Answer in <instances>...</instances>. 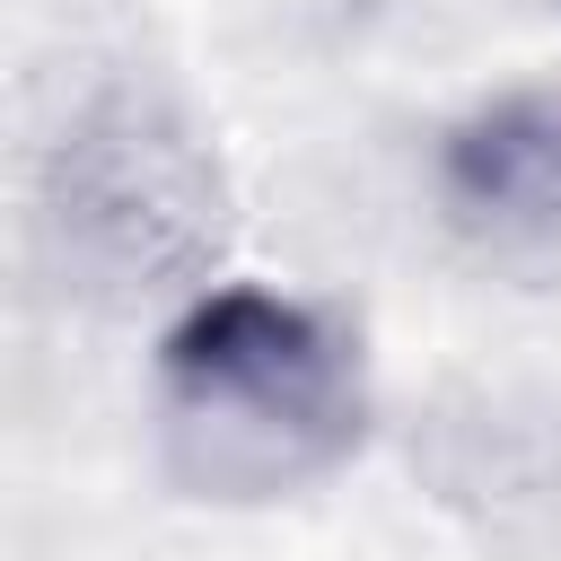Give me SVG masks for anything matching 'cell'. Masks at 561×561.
<instances>
[{"label":"cell","mask_w":561,"mask_h":561,"mask_svg":"<svg viewBox=\"0 0 561 561\" xmlns=\"http://www.w3.org/2000/svg\"><path fill=\"white\" fill-rule=\"evenodd\" d=\"M368 438L359 342L289 289H193L158 342V447L202 500H280Z\"/></svg>","instance_id":"1"},{"label":"cell","mask_w":561,"mask_h":561,"mask_svg":"<svg viewBox=\"0 0 561 561\" xmlns=\"http://www.w3.org/2000/svg\"><path fill=\"white\" fill-rule=\"evenodd\" d=\"M44 228L61 263L105 298H149L210 263L219 245V175L202 140L158 96H96L61 123L44 158Z\"/></svg>","instance_id":"2"},{"label":"cell","mask_w":561,"mask_h":561,"mask_svg":"<svg viewBox=\"0 0 561 561\" xmlns=\"http://www.w3.org/2000/svg\"><path fill=\"white\" fill-rule=\"evenodd\" d=\"M438 202L491 254H561V88H500L438 131Z\"/></svg>","instance_id":"3"}]
</instances>
